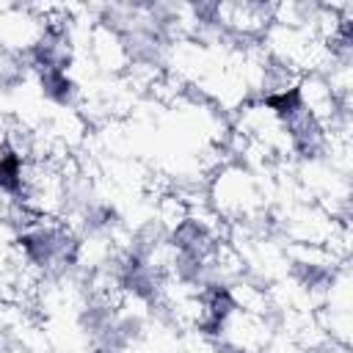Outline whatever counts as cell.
I'll use <instances>...</instances> for the list:
<instances>
[{
    "label": "cell",
    "instance_id": "obj_1",
    "mask_svg": "<svg viewBox=\"0 0 353 353\" xmlns=\"http://www.w3.org/2000/svg\"><path fill=\"white\" fill-rule=\"evenodd\" d=\"M83 52L94 63L97 74H102V77H121V74H127V69L132 63V50H130L127 36L119 33L108 22H97L88 30Z\"/></svg>",
    "mask_w": 353,
    "mask_h": 353
}]
</instances>
